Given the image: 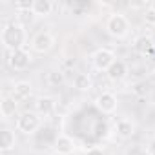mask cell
<instances>
[{
    "label": "cell",
    "mask_w": 155,
    "mask_h": 155,
    "mask_svg": "<svg viewBox=\"0 0 155 155\" xmlns=\"http://www.w3.org/2000/svg\"><path fill=\"white\" fill-rule=\"evenodd\" d=\"M0 38H2L4 48H6V49H9V51L22 49V48H24V44H26V40H28L26 28H24L22 24H18L17 20L8 22V24H4V28H2Z\"/></svg>",
    "instance_id": "6da1fadb"
},
{
    "label": "cell",
    "mask_w": 155,
    "mask_h": 155,
    "mask_svg": "<svg viewBox=\"0 0 155 155\" xmlns=\"http://www.w3.org/2000/svg\"><path fill=\"white\" fill-rule=\"evenodd\" d=\"M148 155H155V140L150 142V146H148Z\"/></svg>",
    "instance_id": "ffe728a7"
},
{
    "label": "cell",
    "mask_w": 155,
    "mask_h": 155,
    "mask_svg": "<svg viewBox=\"0 0 155 155\" xmlns=\"http://www.w3.org/2000/svg\"><path fill=\"white\" fill-rule=\"evenodd\" d=\"M31 60H33V57H31V53H29L26 48L17 49V51H11V55H9V66H11L15 71H24V69H28L29 64H31Z\"/></svg>",
    "instance_id": "8992f818"
},
{
    "label": "cell",
    "mask_w": 155,
    "mask_h": 155,
    "mask_svg": "<svg viewBox=\"0 0 155 155\" xmlns=\"http://www.w3.org/2000/svg\"><path fill=\"white\" fill-rule=\"evenodd\" d=\"M15 148V133L11 130H2V133H0V151L2 153H8Z\"/></svg>",
    "instance_id": "9a60e30c"
},
{
    "label": "cell",
    "mask_w": 155,
    "mask_h": 155,
    "mask_svg": "<svg viewBox=\"0 0 155 155\" xmlns=\"http://www.w3.org/2000/svg\"><path fill=\"white\" fill-rule=\"evenodd\" d=\"M75 148H77L75 146V140L69 135H66V133H60L55 139V151L58 155H71L75 151Z\"/></svg>",
    "instance_id": "ba28073f"
},
{
    "label": "cell",
    "mask_w": 155,
    "mask_h": 155,
    "mask_svg": "<svg viewBox=\"0 0 155 155\" xmlns=\"http://www.w3.org/2000/svg\"><path fill=\"white\" fill-rule=\"evenodd\" d=\"M151 79H153V82H155V69H153V73H151Z\"/></svg>",
    "instance_id": "603a6c76"
},
{
    "label": "cell",
    "mask_w": 155,
    "mask_h": 155,
    "mask_svg": "<svg viewBox=\"0 0 155 155\" xmlns=\"http://www.w3.org/2000/svg\"><path fill=\"white\" fill-rule=\"evenodd\" d=\"M53 2L51 0H33V15L35 17H49L53 13Z\"/></svg>",
    "instance_id": "4fadbf2b"
},
{
    "label": "cell",
    "mask_w": 155,
    "mask_h": 155,
    "mask_svg": "<svg viewBox=\"0 0 155 155\" xmlns=\"http://www.w3.org/2000/svg\"><path fill=\"white\" fill-rule=\"evenodd\" d=\"M95 104H97V108H99L102 113H113V111L117 110V106H119V101H117V95H115V93H111V91H102V93L97 97Z\"/></svg>",
    "instance_id": "52a82bcc"
},
{
    "label": "cell",
    "mask_w": 155,
    "mask_h": 155,
    "mask_svg": "<svg viewBox=\"0 0 155 155\" xmlns=\"http://www.w3.org/2000/svg\"><path fill=\"white\" fill-rule=\"evenodd\" d=\"M15 9H17L18 13L31 11V9H33V2H31V0H20V2H15Z\"/></svg>",
    "instance_id": "ac0fdd59"
},
{
    "label": "cell",
    "mask_w": 155,
    "mask_h": 155,
    "mask_svg": "<svg viewBox=\"0 0 155 155\" xmlns=\"http://www.w3.org/2000/svg\"><path fill=\"white\" fill-rule=\"evenodd\" d=\"M53 46H55V37H53L49 31H38V33L33 37V40H31L33 51H37V53H40V55L51 51Z\"/></svg>",
    "instance_id": "5b68a950"
},
{
    "label": "cell",
    "mask_w": 155,
    "mask_h": 155,
    "mask_svg": "<svg viewBox=\"0 0 155 155\" xmlns=\"http://www.w3.org/2000/svg\"><path fill=\"white\" fill-rule=\"evenodd\" d=\"M88 155H102V153H101V151H99V150H93V151H90V153H88Z\"/></svg>",
    "instance_id": "7402d4cb"
},
{
    "label": "cell",
    "mask_w": 155,
    "mask_h": 155,
    "mask_svg": "<svg viewBox=\"0 0 155 155\" xmlns=\"http://www.w3.org/2000/svg\"><path fill=\"white\" fill-rule=\"evenodd\" d=\"M17 104H18V102H17L13 97H4L2 102H0V113H2V117H4V119L15 117V113H17Z\"/></svg>",
    "instance_id": "5bb4252c"
},
{
    "label": "cell",
    "mask_w": 155,
    "mask_h": 155,
    "mask_svg": "<svg viewBox=\"0 0 155 155\" xmlns=\"http://www.w3.org/2000/svg\"><path fill=\"white\" fill-rule=\"evenodd\" d=\"M106 73H108V77H110V81L119 82V81H122L124 77L128 75V66H126V62H124V60H115V62H113V66H111Z\"/></svg>",
    "instance_id": "7c38bea8"
},
{
    "label": "cell",
    "mask_w": 155,
    "mask_h": 155,
    "mask_svg": "<svg viewBox=\"0 0 155 155\" xmlns=\"http://www.w3.org/2000/svg\"><path fill=\"white\" fill-rule=\"evenodd\" d=\"M38 128H40V117H38V113L26 111V113H22L17 119V130L22 131V133H26V135L37 133Z\"/></svg>",
    "instance_id": "3957f363"
},
{
    "label": "cell",
    "mask_w": 155,
    "mask_h": 155,
    "mask_svg": "<svg viewBox=\"0 0 155 155\" xmlns=\"http://www.w3.org/2000/svg\"><path fill=\"white\" fill-rule=\"evenodd\" d=\"M115 60H117L115 58V53L111 49H108V48H99L91 55V62H93L95 69H99V71H108L113 66Z\"/></svg>",
    "instance_id": "277c9868"
},
{
    "label": "cell",
    "mask_w": 155,
    "mask_h": 155,
    "mask_svg": "<svg viewBox=\"0 0 155 155\" xmlns=\"http://www.w3.org/2000/svg\"><path fill=\"white\" fill-rule=\"evenodd\" d=\"M151 48H153V42H151V38H150V37H146V35L137 37V38H135V42H133V49H135L137 53H140V55L150 53V51H151Z\"/></svg>",
    "instance_id": "e0dca14e"
},
{
    "label": "cell",
    "mask_w": 155,
    "mask_h": 155,
    "mask_svg": "<svg viewBox=\"0 0 155 155\" xmlns=\"http://www.w3.org/2000/svg\"><path fill=\"white\" fill-rule=\"evenodd\" d=\"M144 22L148 26H155V9L153 8H148L144 11Z\"/></svg>",
    "instance_id": "d6986e66"
},
{
    "label": "cell",
    "mask_w": 155,
    "mask_h": 155,
    "mask_svg": "<svg viewBox=\"0 0 155 155\" xmlns=\"http://www.w3.org/2000/svg\"><path fill=\"white\" fill-rule=\"evenodd\" d=\"M55 108H57L55 99H53V97H48V95L38 97V99H37V102H35V111H37L38 115H42V117L51 115V113L55 111Z\"/></svg>",
    "instance_id": "9c48e42d"
},
{
    "label": "cell",
    "mask_w": 155,
    "mask_h": 155,
    "mask_svg": "<svg viewBox=\"0 0 155 155\" xmlns=\"http://www.w3.org/2000/svg\"><path fill=\"white\" fill-rule=\"evenodd\" d=\"M31 93H33V86H31L28 81H20V82L15 84V88H13V95H11V97H13L17 102H20V101L29 99Z\"/></svg>",
    "instance_id": "8fae6325"
},
{
    "label": "cell",
    "mask_w": 155,
    "mask_h": 155,
    "mask_svg": "<svg viewBox=\"0 0 155 155\" xmlns=\"http://www.w3.org/2000/svg\"><path fill=\"white\" fill-rule=\"evenodd\" d=\"M106 29L115 38H124L130 33V20L122 13H111L106 20Z\"/></svg>",
    "instance_id": "7a4b0ae2"
},
{
    "label": "cell",
    "mask_w": 155,
    "mask_h": 155,
    "mask_svg": "<svg viewBox=\"0 0 155 155\" xmlns=\"http://www.w3.org/2000/svg\"><path fill=\"white\" fill-rule=\"evenodd\" d=\"M150 8H153V9H155V2H151V4H150Z\"/></svg>",
    "instance_id": "cb8c5ba5"
},
{
    "label": "cell",
    "mask_w": 155,
    "mask_h": 155,
    "mask_svg": "<svg viewBox=\"0 0 155 155\" xmlns=\"http://www.w3.org/2000/svg\"><path fill=\"white\" fill-rule=\"evenodd\" d=\"M135 130H137V126H135V122L131 120V119H119L117 120V124H115V131H117V135L119 137H122V139H131L133 135H135Z\"/></svg>",
    "instance_id": "30bf717a"
},
{
    "label": "cell",
    "mask_w": 155,
    "mask_h": 155,
    "mask_svg": "<svg viewBox=\"0 0 155 155\" xmlns=\"http://www.w3.org/2000/svg\"><path fill=\"white\" fill-rule=\"evenodd\" d=\"M146 4H130V8H144Z\"/></svg>",
    "instance_id": "44dd1931"
},
{
    "label": "cell",
    "mask_w": 155,
    "mask_h": 155,
    "mask_svg": "<svg viewBox=\"0 0 155 155\" xmlns=\"http://www.w3.org/2000/svg\"><path fill=\"white\" fill-rule=\"evenodd\" d=\"M73 86L79 90V91H90L93 82H91V77L88 73H77L75 79H73Z\"/></svg>",
    "instance_id": "2e32d148"
}]
</instances>
